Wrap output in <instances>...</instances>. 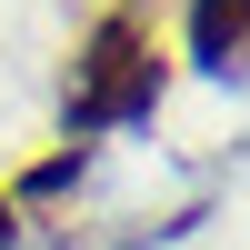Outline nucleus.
Here are the masks:
<instances>
[{"label":"nucleus","mask_w":250,"mask_h":250,"mask_svg":"<svg viewBox=\"0 0 250 250\" xmlns=\"http://www.w3.org/2000/svg\"><path fill=\"white\" fill-rule=\"evenodd\" d=\"M170 80V50H160V0H110L90 20V40L70 50V80H60V120L70 130H120L140 120Z\"/></svg>","instance_id":"1"},{"label":"nucleus","mask_w":250,"mask_h":250,"mask_svg":"<svg viewBox=\"0 0 250 250\" xmlns=\"http://www.w3.org/2000/svg\"><path fill=\"white\" fill-rule=\"evenodd\" d=\"M190 50H200V70L250 80V0H190Z\"/></svg>","instance_id":"2"},{"label":"nucleus","mask_w":250,"mask_h":250,"mask_svg":"<svg viewBox=\"0 0 250 250\" xmlns=\"http://www.w3.org/2000/svg\"><path fill=\"white\" fill-rule=\"evenodd\" d=\"M10 240H20V220H10V200H0V250H10Z\"/></svg>","instance_id":"3"}]
</instances>
